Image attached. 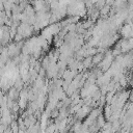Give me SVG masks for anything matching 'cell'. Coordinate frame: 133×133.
Listing matches in <instances>:
<instances>
[{"instance_id":"1","label":"cell","mask_w":133,"mask_h":133,"mask_svg":"<svg viewBox=\"0 0 133 133\" xmlns=\"http://www.w3.org/2000/svg\"><path fill=\"white\" fill-rule=\"evenodd\" d=\"M122 33H123V35L125 37H132L133 36V25L127 24V25L123 26Z\"/></svg>"},{"instance_id":"2","label":"cell","mask_w":133,"mask_h":133,"mask_svg":"<svg viewBox=\"0 0 133 133\" xmlns=\"http://www.w3.org/2000/svg\"><path fill=\"white\" fill-rule=\"evenodd\" d=\"M102 59H103V55L98 53V54H96V55L92 57V63H98V62L102 61Z\"/></svg>"}]
</instances>
